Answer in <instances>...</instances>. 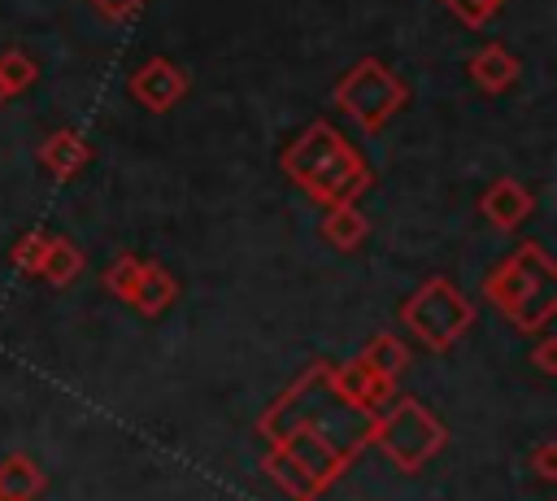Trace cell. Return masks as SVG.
<instances>
[{"mask_svg":"<svg viewBox=\"0 0 557 501\" xmlns=\"http://www.w3.org/2000/svg\"><path fill=\"white\" fill-rule=\"evenodd\" d=\"M370 235V218L357 209V205H331L326 218H322V240L339 253H352L361 240Z\"/></svg>","mask_w":557,"mask_h":501,"instance_id":"cell-12","label":"cell"},{"mask_svg":"<svg viewBox=\"0 0 557 501\" xmlns=\"http://www.w3.org/2000/svg\"><path fill=\"white\" fill-rule=\"evenodd\" d=\"M440 4H444L448 13H457V17H461L466 26H474V30L487 26V22L505 9V0H440Z\"/></svg>","mask_w":557,"mask_h":501,"instance_id":"cell-19","label":"cell"},{"mask_svg":"<svg viewBox=\"0 0 557 501\" xmlns=\"http://www.w3.org/2000/svg\"><path fill=\"white\" fill-rule=\"evenodd\" d=\"M174 296H178V279H174L161 261H144V266H139V283H135V292H131V309L157 318L165 305H174Z\"/></svg>","mask_w":557,"mask_h":501,"instance_id":"cell-11","label":"cell"},{"mask_svg":"<svg viewBox=\"0 0 557 501\" xmlns=\"http://www.w3.org/2000/svg\"><path fill=\"white\" fill-rule=\"evenodd\" d=\"M470 78H474L479 91L500 96V91H509L518 83V57L505 44H487V48H479L470 57Z\"/></svg>","mask_w":557,"mask_h":501,"instance_id":"cell-10","label":"cell"},{"mask_svg":"<svg viewBox=\"0 0 557 501\" xmlns=\"http://www.w3.org/2000/svg\"><path fill=\"white\" fill-rule=\"evenodd\" d=\"M357 357H361L370 370L387 375V379H396V375L413 362V357H409V349H405L396 335H387V331H383V335H370V340H366V349H361Z\"/></svg>","mask_w":557,"mask_h":501,"instance_id":"cell-15","label":"cell"},{"mask_svg":"<svg viewBox=\"0 0 557 501\" xmlns=\"http://www.w3.org/2000/svg\"><path fill=\"white\" fill-rule=\"evenodd\" d=\"M331 388H335L357 414H366V418H374L379 410H387L392 396H396V379L370 370L361 357H352L348 366H331Z\"/></svg>","mask_w":557,"mask_h":501,"instance_id":"cell-7","label":"cell"},{"mask_svg":"<svg viewBox=\"0 0 557 501\" xmlns=\"http://www.w3.org/2000/svg\"><path fill=\"white\" fill-rule=\"evenodd\" d=\"M283 170L322 209L357 205V196L370 187V166L361 161V152L331 122H309L283 148Z\"/></svg>","mask_w":557,"mask_h":501,"instance_id":"cell-1","label":"cell"},{"mask_svg":"<svg viewBox=\"0 0 557 501\" xmlns=\"http://www.w3.org/2000/svg\"><path fill=\"white\" fill-rule=\"evenodd\" d=\"M39 488H44V471L26 453L0 462V501H30Z\"/></svg>","mask_w":557,"mask_h":501,"instance_id":"cell-14","label":"cell"},{"mask_svg":"<svg viewBox=\"0 0 557 501\" xmlns=\"http://www.w3.org/2000/svg\"><path fill=\"white\" fill-rule=\"evenodd\" d=\"M483 296L518 331H548V322L557 314V261L548 257V248L540 240H522L483 279Z\"/></svg>","mask_w":557,"mask_h":501,"instance_id":"cell-2","label":"cell"},{"mask_svg":"<svg viewBox=\"0 0 557 501\" xmlns=\"http://www.w3.org/2000/svg\"><path fill=\"white\" fill-rule=\"evenodd\" d=\"M83 266H87L83 248L70 244L65 235H52V240H48V253H44V261H39V279H48L52 288H70V283L83 274Z\"/></svg>","mask_w":557,"mask_h":501,"instance_id":"cell-13","label":"cell"},{"mask_svg":"<svg viewBox=\"0 0 557 501\" xmlns=\"http://www.w3.org/2000/svg\"><path fill=\"white\" fill-rule=\"evenodd\" d=\"M531 357H535V366H540L544 375H557V335H548V331H544V340L535 344V353H531Z\"/></svg>","mask_w":557,"mask_h":501,"instance_id":"cell-20","label":"cell"},{"mask_svg":"<svg viewBox=\"0 0 557 501\" xmlns=\"http://www.w3.org/2000/svg\"><path fill=\"white\" fill-rule=\"evenodd\" d=\"M535 471H540L544 479L557 475V444H553V440H544V444L535 449Z\"/></svg>","mask_w":557,"mask_h":501,"instance_id":"cell-22","label":"cell"},{"mask_svg":"<svg viewBox=\"0 0 557 501\" xmlns=\"http://www.w3.org/2000/svg\"><path fill=\"white\" fill-rule=\"evenodd\" d=\"M400 322L418 335L422 349L431 353H448L474 322V305L461 288H453V279L435 274L426 279L418 292H409L400 301Z\"/></svg>","mask_w":557,"mask_h":501,"instance_id":"cell-3","label":"cell"},{"mask_svg":"<svg viewBox=\"0 0 557 501\" xmlns=\"http://www.w3.org/2000/svg\"><path fill=\"white\" fill-rule=\"evenodd\" d=\"M35 78H39V65H35V61H30L22 48H9V52H0V83H4V91H9V96L26 91Z\"/></svg>","mask_w":557,"mask_h":501,"instance_id":"cell-16","label":"cell"},{"mask_svg":"<svg viewBox=\"0 0 557 501\" xmlns=\"http://www.w3.org/2000/svg\"><path fill=\"white\" fill-rule=\"evenodd\" d=\"M4 100H9V91H4V83H0V105H4Z\"/></svg>","mask_w":557,"mask_h":501,"instance_id":"cell-23","label":"cell"},{"mask_svg":"<svg viewBox=\"0 0 557 501\" xmlns=\"http://www.w3.org/2000/svg\"><path fill=\"white\" fill-rule=\"evenodd\" d=\"M39 161H44L48 174H57V179H74V174L91 161V144H87L83 131L61 126V131H52V135L39 144Z\"/></svg>","mask_w":557,"mask_h":501,"instance_id":"cell-9","label":"cell"},{"mask_svg":"<svg viewBox=\"0 0 557 501\" xmlns=\"http://www.w3.org/2000/svg\"><path fill=\"white\" fill-rule=\"evenodd\" d=\"M479 213H483L496 231H518V227L535 213V196H531L518 179H496V183L479 196Z\"/></svg>","mask_w":557,"mask_h":501,"instance_id":"cell-8","label":"cell"},{"mask_svg":"<svg viewBox=\"0 0 557 501\" xmlns=\"http://www.w3.org/2000/svg\"><path fill=\"white\" fill-rule=\"evenodd\" d=\"M139 266H144V257H139V253H122V257L100 274V283H104L117 301H126V305H131V292H135V283H139Z\"/></svg>","mask_w":557,"mask_h":501,"instance_id":"cell-17","label":"cell"},{"mask_svg":"<svg viewBox=\"0 0 557 501\" xmlns=\"http://www.w3.org/2000/svg\"><path fill=\"white\" fill-rule=\"evenodd\" d=\"M187 87H191L187 70L174 65L170 57H148V61L126 78L131 100H139L148 113H165V109H174V105L187 96Z\"/></svg>","mask_w":557,"mask_h":501,"instance_id":"cell-6","label":"cell"},{"mask_svg":"<svg viewBox=\"0 0 557 501\" xmlns=\"http://www.w3.org/2000/svg\"><path fill=\"white\" fill-rule=\"evenodd\" d=\"M48 231H26L17 244H13V266H17V274H26V279H35L39 274V261H44V253H48Z\"/></svg>","mask_w":557,"mask_h":501,"instance_id":"cell-18","label":"cell"},{"mask_svg":"<svg viewBox=\"0 0 557 501\" xmlns=\"http://www.w3.org/2000/svg\"><path fill=\"white\" fill-rule=\"evenodd\" d=\"M405 100H409L405 78H396L379 57H361V61H357L352 70H344L339 83H335V105H339L366 135L383 131V126L392 122V113H396Z\"/></svg>","mask_w":557,"mask_h":501,"instance_id":"cell-5","label":"cell"},{"mask_svg":"<svg viewBox=\"0 0 557 501\" xmlns=\"http://www.w3.org/2000/svg\"><path fill=\"white\" fill-rule=\"evenodd\" d=\"M91 4H96V9L104 13V17H113V22H122V17H131V13H135V9L144 4V0H91Z\"/></svg>","mask_w":557,"mask_h":501,"instance_id":"cell-21","label":"cell"},{"mask_svg":"<svg viewBox=\"0 0 557 501\" xmlns=\"http://www.w3.org/2000/svg\"><path fill=\"white\" fill-rule=\"evenodd\" d=\"M366 440H374L400 471H418L431 453L444 449V427L422 401L392 396V405L366 423Z\"/></svg>","mask_w":557,"mask_h":501,"instance_id":"cell-4","label":"cell"}]
</instances>
